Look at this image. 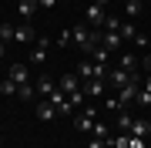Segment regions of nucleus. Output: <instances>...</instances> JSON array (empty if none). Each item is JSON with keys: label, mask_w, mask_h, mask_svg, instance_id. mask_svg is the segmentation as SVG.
Wrapping results in <instances>:
<instances>
[{"label": "nucleus", "mask_w": 151, "mask_h": 148, "mask_svg": "<svg viewBox=\"0 0 151 148\" xmlns=\"http://www.w3.org/2000/svg\"><path fill=\"white\" fill-rule=\"evenodd\" d=\"M67 101H70V108H74V104H81V101H84V91H74V94H67Z\"/></svg>", "instance_id": "25"}, {"label": "nucleus", "mask_w": 151, "mask_h": 148, "mask_svg": "<svg viewBox=\"0 0 151 148\" xmlns=\"http://www.w3.org/2000/svg\"><path fill=\"white\" fill-rule=\"evenodd\" d=\"M84 17H87V24H94V27H101V24H104V17H108V14H104V7H101V4H87Z\"/></svg>", "instance_id": "6"}, {"label": "nucleus", "mask_w": 151, "mask_h": 148, "mask_svg": "<svg viewBox=\"0 0 151 148\" xmlns=\"http://www.w3.org/2000/svg\"><path fill=\"white\" fill-rule=\"evenodd\" d=\"M40 7H44V10H50V7H57V0H40Z\"/></svg>", "instance_id": "28"}, {"label": "nucleus", "mask_w": 151, "mask_h": 148, "mask_svg": "<svg viewBox=\"0 0 151 148\" xmlns=\"http://www.w3.org/2000/svg\"><path fill=\"white\" fill-rule=\"evenodd\" d=\"M14 24H0V40H4V44H10V40H14Z\"/></svg>", "instance_id": "20"}, {"label": "nucleus", "mask_w": 151, "mask_h": 148, "mask_svg": "<svg viewBox=\"0 0 151 148\" xmlns=\"http://www.w3.org/2000/svg\"><path fill=\"white\" fill-rule=\"evenodd\" d=\"M77 77H81V81H91L94 77V61H81V64H77V71H74Z\"/></svg>", "instance_id": "12"}, {"label": "nucleus", "mask_w": 151, "mask_h": 148, "mask_svg": "<svg viewBox=\"0 0 151 148\" xmlns=\"http://www.w3.org/2000/svg\"><path fill=\"white\" fill-rule=\"evenodd\" d=\"M94 125H97L94 108H87L84 115H77V118H74V128H77V131H84V135H91V131H94Z\"/></svg>", "instance_id": "1"}, {"label": "nucleus", "mask_w": 151, "mask_h": 148, "mask_svg": "<svg viewBox=\"0 0 151 148\" xmlns=\"http://www.w3.org/2000/svg\"><path fill=\"white\" fill-rule=\"evenodd\" d=\"M141 10H145V4H141V0H128V4H124V14H128L131 20H134V17H141Z\"/></svg>", "instance_id": "17"}, {"label": "nucleus", "mask_w": 151, "mask_h": 148, "mask_svg": "<svg viewBox=\"0 0 151 148\" xmlns=\"http://www.w3.org/2000/svg\"><path fill=\"white\" fill-rule=\"evenodd\" d=\"M7 77L20 88V84H30V71H27V64H10V71H7Z\"/></svg>", "instance_id": "2"}, {"label": "nucleus", "mask_w": 151, "mask_h": 148, "mask_svg": "<svg viewBox=\"0 0 151 148\" xmlns=\"http://www.w3.org/2000/svg\"><path fill=\"white\" fill-rule=\"evenodd\" d=\"M145 71H148V74H151V54H148V57H145Z\"/></svg>", "instance_id": "29"}, {"label": "nucleus", "mask_w": 151, "mask_h": 148, "mask_svg": "<svg viewBox=\"0 0 151 148\" xmlns=\"http://www.w3.org/2000/svg\"><path fill=\"white\" fill-rule=\"evenodd\" d=\"M94 4H101V7H108V0H94Z\"/></svg>", "instance_id": "31"}, {"label": "nucleus", "mask_w": 151, "mask_h": 148, "mask_svg": "<svg viewBox=\"0 0 151 148\" xmlns=\"http://www.w3.org/2000/svg\"><path fill=\"white\" fill-rule=\"evenodd\" d=\"M104 145H108V142H104V138H91V142H87L84 148H104Z\"/></svg>", "instance_id": "26"}, {"label": "nucleus", "mask_w": 151, "mask_h": 148, "mask_svg": "<svg viewBox=\"0 0 151 148\" xmlns=\"http://www.w3.org/2000/svg\"><path fill=\"white\" fill-rule=\"evenodd\" d=\"M37 7H40V0H20V4H17V17H20V20H30V17L37 14Z\"/></svg>", "instance_id": "7"}, {"label": "nucleus", "mask_w": 151, "mask_h": 148, "mask_svg": "<svg viewBox=\"0 0 151 148\" xmlns=\"http://www.w3.org/2000/svg\"><path fill=\"white\" fill-rule=\"evenodd\" d=\"M30 61L34 64H44V61H47V40H40L37 47H30Z\"/></svg>", "instance_id": "13"}, {"label": "nucleus", "mask_w": 151, "mask_h": 148, "mask_svg": "<svg viewBox=\"0 0 151 148\" xmlns=\"http://www.w3.org/2000/svg\"><path fill=\"white\" fill-rule=\"evenodd\" d=\"M124 44V37L118 30H101V47H108V51H114V47H121Z\"/></svg>", "instance_id": "8"}, {"label": "nucleus", "mask_w": 151, "mask_h": 148, "mask_svg": "<svg viewBox=\"0 0 151 148\" xmlns=\"http://www.w3.org/2000/svg\"><path fill=\"white\" fill-rule=\"evenodd\" d=\"M131 125H134V118H131L128 111H118V128H121V135H128Z\"/></svg>", "instance_id": "18"}, {"label": "nucleus", "mask_w": 151, "mask_h": 148, "mask_svg": "<svg viewBox=\"0 0 151 148\" xmlns=\"http://www.w3.org/2000/svg\"><path fill=\"white\" fill-rule=\"evenodd\" d=\"M37 118H40V121H50V118H57V108H54V104H50L47 98H44V101L37 104Z\"/></svg>", "instance_id": "10"}, {"label": "nucleus", "mask_w": 151, "mask_h": 148, "mask_svg": "<svg viewBox=\"0 0 151 148\" xmlns=\"http://www.w3.org/2000/svg\"><path fill=\"white\" fill-rule=\"evenodd\" d=\"M57 91H64V94H74V91H81V77L77 74H64L57 81Z\"/></svg>", "instance_id": "5"}, {"label": "nucleus", "mask_w": 151, "mask_h": 148, "mask_svg": "<svg viewBox=\"0 0 151 148\" xmlns=\"http://www.w3.org/2000/svg\"><path fill=\"white\" fill-rule=\"evenodd\" d=\"M148 131H151V125H148V121H145V118H134V125H131V131H128V135H134V138H145Z\"/></svg>", "instance_id": "14"}, {"label": "nucleus", "mask_w": 151, "mask_h": 148, "mask_svg": "<svg viewBox=\"0 0 151 148\" xmlns=\"http://www.w3.org/2000/svg\"><path fill=\"white\" fill-rule=\"evenodd\" d=\"M0 94H7V98H10V94H17V84L10 81V77H7V81H0Z\"/></svg>", "instance_id": "22"}, {"label": "nucleus", "mask_w": 151, "mask_h": 148, "mask_svg": "<svg viewBox=\"0 0 151 148\" xmlns=\"http://www.w3.org/2000/svg\"><path fill=\"white\" fill-rule=\"evenodd\" d=\"M34 91H37V88H30V84H20V88H17V98L27 101V98H34Z\"/></svg>", "instance_id": "23"}, {"label": "nucleus", "mask_w": 151, "mask_h": 148, "mask_svg": "<svg viewBox=\"0 0 151 148\" xmlns=\"http://www.w3.org/2000/svg\"><path fill=\"white\" fill-rule=\"evenodd\" d=\"M141 91H148V94H151V74H145V81H141Z\"/></svg>", "instance_id": "27"}, {"label": "nucleus", "mask_w": 151, "mask_h": 148, "mask_svg": "<svg viewBox=\"0 0 151 148\" xmlns=\"http://www.w3.org/2000/svg\"><path fill=\"white\" fill-rule=\"evenodd\" d=\"M148 54H151V51H148Z\"/></svg>", "instance_id": "33"}, {"label": "nucleus", "mask_w": 151, "mask_h": 148, "mask_svg": "<svg viewBox=\"0 0 151 148\" xmlns=\"http://www.w3.org/2000/svg\"><path fill=\"white\" fill-rule=\"evenodd\" d=\"M128 81H131V71H121V67H111V71H108V84H111V88L121 91Z\"/></svg>", "instance_id": "4"}, {"label": "nucleus", "mask_w": 151, "mask_h": 148, "mask_svg": "<svg viewBox=\"0 0 151 148\" xmlns=\"http://www.w3.org/2000/svg\"><path fill=\"white\" fill-rule=\"evenodd\" d=\"M118 34H121V37H124V40H134V37H138V30H134V24H131V20H124Z\"/></svg>", "instance_id": "19"}, {"label": "nucleus", "mask_w": 151, "mask_h": 148, "mask_svg": "<svg viewBox=\"0 0 151 148\" xmlns=\"http://www.w3.org/2000/svg\"><path fill=\"white\" fill-rule=\"evenodd\" d=\"M0 145H4V138H0Z\"/></svg>", "instance_id": "32"}, {"label": "nucleus", "mask_w": 151, "mask_h": 148, "mask_svg": "<svg viewBox=\"0 0 151 148\" xmlns=\"http://www.w3.org/2000/svg\"><path fill=\"white\" fill-rule=\"evenodd\" d=\"M121 24H124V20H118V17H104L101 30H121Z\"/></svg>", "instance_id": "21"}, {"label": "nucleus", "mask_w": 151, "mask_h": 148, "mask_svg": "<svg viewBox=\"0 0 151 148\" xmlns=\"http://www.w3.org/2000/svg\"><path fill=\"white\" fill-rule=\"evenodd\" d=\"M14 40L17 44H34V27L30 24H20V27L14 30Z\"/></svg>", "instance_id": "9"}, {"label": "nucleus", "mask_w": 151, "mask_h": 148, "mask_svg": "<svg viewBox=\"0 0 151 148\" xmlns=\"http://www.w3.org/2000/svg\"><path fill=\"white\" fill-rule=\"evenodd\" d=\"M4 51H7V44H4V40H0V57H4Z\"/></svg>", "instance_id": "30"}, {"label": "nucleus", "mask_w": 151, "mask_h": 148, "mask_svg": "<svg viewBox=\"0 0 151 148\" xmlns=\"http://www.w3.org/2000/svg\"><path fill=\"white\" fill-rule=\"evenodd\" d=\"M104 88H108V81H104V77H91V81H87L81 91H84V98H101Z\"/></svg>", "instance_id": "3"}, {"label": "nucleus", "mask_w": 151, "mask_h": 148, "mask_svg": "<svg viewBox=\"0 0 151 148\" xmlns=\"http://www.w3.org/2000/svg\"><path fill=\"white\" fill-rule=\"evenodd\" d=\"M91 61H94V64H104V67H111V51H108V47H97L94 54H91Z\"/></svg>", "instance_id": "15"}, {"label": "nucleus", "mask_w": 151, "mask_h": 148, "mask_svg": "<svg viewBox=\"0 0 151 148\" xmlns=\"http://www.w3.org/2000/svg\"><path fill=\"white\" fill-rule=\"evenodd\" d=\"M118 67L134 74V71H138V57H134V54H121V57H118Z\"/></svg>", "instance_id": "11"}, {"label": "nucleus", "mask_w": 151, "mask_h": 148, "mask_svg": "<svg viewBox=\"0 0 151 148\" xmlns=\"http://www.w3.org/2000/svg\"><path fill=\"white\" fill-rule=\"evenodd\" d=\"M91 135H94V138H104V142H108V128H104L101 121H97V125H94V131H91Z\"/></svg>", "instance_id": "24"}, {"label": "nucleus", "mask_w": 151, "mask_h": 148, "mask_svg": "<svg viewBox=\"0 0 151 148\" xmlns=\"http://www.w3.org/2000/svg\"><path fill=\"white\" fill-rule=\"evenodd\" d=\"M54 91H57L54 81H47V77H40V81H37V94H40V98H50Z\"/></svg>", "instance_id": "16"}]
</instances>
